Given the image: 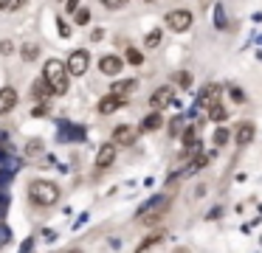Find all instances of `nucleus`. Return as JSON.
<instances>
[{
  "label": "nucleus",
  "instance_id": "22",
  "mask_svg": "<svg viewBox=\"0 0 262 253\" xmlns=\"http://www.w3.org/2000/svg\"><path fill=\"white\" fill-rule=\"evenodd\" d=\"M20 54H23V59H37V54H40V48H37V45H23V51H20Z\"/></svg>",
  "mask_w": 262,
  "mask_h": 253
},
{
  "label": "nucleus",
  "instance_id": "4",
  "mask_svg": "<svg viewBox=\"0 0 262 253\" xmlns=\"http://www.w3.org/2000/svg\"><path fill=\"white\" fill-rule=\"evenodd\" d=\"M164 22H166L169 31L183 34V31L192 28V11H189V9H175V11H169V14L164 17Z\"/></svg>",
  "mask_w": 262,
  "mask_h": 253
},
{
  "label": "nucleus",
  "instance_id": "18",
  "mask_svg": "<svg viewBox=\"0 0 262 253\" xmlns=\"http://www.w3.org/2000/svg\"><path fill=\"white\" fill-rule=\"evenodd\" d=\"M88 20H91V9H76L74 11V22H76V26H88Z\"/></svg>",
  "mask_w": 262,
  "mask_h": 253
},
{
  "label": "nucleus",
  "instance_id": "15",
  "mask_svg": "<svg viewBox=\"0 0 262 253\" xmlns=\"http://www.w3.org/2000/svg\"><path fill=\"white\" fill-rule=\"evenodd\" d=\"M31 96H34V99H48V96H51V84L46 82V76H40L31 84Z\"/></svg>",
  "mask_w": 262,
  "mask_h": 253
},
{
  "label": "nucleus",
  "instance_id": "8",
  "mask_svg": "<svg viewBox=\"0 0 262 253\" xmlns=\"http://www.w3.org/2000/svg\"><path fill=\"white\" fill-rule=\"evenodd\" d=\"M113 160H116V144H113V141H110V144H102V146H99V152H96V169L113 166Z\"/></svg>",
  "mask_w": 262,
  "mask_h": 253
},
{
  "label": "nucleus",
  "instance_id": "25",
  "mask_svg": "<svg viewBox=\"0 0 262 253\" xmlns=\"http://www.w3.org/2000/svg\"><path fill=\"white\" fill-rule=\"evenodd\" d=\"M127 3H130V0H102V6H104V9H113V11L124 9Z\"/></svg>",
  "mask_w": 262,
  "mask_h": 253
},
{
  "label": "nucleus",
  "instance_id": "9",
  "mask_svg": "<svg viewBox=\"0 0 262 253\" xmlns=\"http://www.w3.org/2000/svg\"><path fill=\"white\" fill-rule=\"evenodd\" d=\"M133 141H136V127H127V124H121V127L113 129V144H116V146H130Z\"/></svg>",
  "mask_w": 262,
  "mask_h": 253
},
{
  "label": "nucleus",
  "instance_id": "19",
  "mask_svg": "<svg viewBox=\"0 0 262 253\" xmlns=\"http://www.w3.org/2000/svg\"><path fill=\"white\" fill-rule=\"evenodd\" d=\"M42 152V141H29V146H26V155L31 157V160H34L37 155H40Z\"/></svg>",
  "mask_w": 262,
  "mask_h": 253
},
{
  "label": "nucleus",
  "instance_id": "31",
  "mask_svg": "<svg viewBox=\"0 0 262 253\" xmlns=\"http://www.w3.org/2000/svg\"><path fill=\"white\" fill-rule=\"evenodd\" d=\"M65 253H82V250H79V247H71V250H65Z\"/></svg>",
  "mask_w": 262,
  "mask_h": 253
},
{
  "label": "nucleus",
  "instance_id": "30",
  "mask_svg": "<svg viewBox=\"0 0 262 253\" xmlns=\"http://www.w3.org/2000/svg\"><path fill=\"white\" fill-rule=\"evenodd\" d=\"M46 112H48V107H42V104H40V107H37V110H34V116H40V118H42V116H46Z\"/></svg>",
  "mask_w": 262,
  "mask_h": 253
},
{
  "label": "nucleus",
  "instance_id": "11",
  "mask_svg": "<svg viewBox=\"0 0 262 253\" xmlns=\"http://www.w3.org/2000/svg\"><path fill=\"white\" fill-rule=\"evenodd\" d=\"M124 101H127V99H121V96H113V93H107L102 101H99V112H102V116H110V112H116L121 104H124Z\"/></svg>",
  "mask_w": 262,
  "mask_h": 253
},
{
  "label": "nucleus",
  "instance_id": "12",
  "mask_svg": "<svg viewBox=\"0 0 262 253\" xmlns=\"http://www.w3.org/2000/svg\"><path fill=\"white\" fill-rule=\"evenodd\" d=\"M136 87H138L136 79H121V82H116L113 87H110V93H113V96H121V99H127V96H130Z\"/></svg>",
  "mask_w": 262,
  "mask_h": 253
},
{
  "label": "nucleus",
  "instance_id": "16",
  "mask_svg": "<svg viewBox=\"0 0 262 253\" xmlns=\"http://www.w3.org/2000/svg\"><path fill=\"white\" fill-rule=\"evenodd\" d=\"M158 127H161V112H158V110H152V112H149V116L141 121V129L152 132V129H158Z\"/></svg>",
  "mask_w": 262,
  "mask_h": 253
},
{
  "label": "nucleus",
  "instance_id": "6",
  "mask_svg": "<svg viewBox=\"0 0 262 253\" xmlns=\"http://www.w3.org/2000/svg\"><path fill=\"white\" fill-rule=\"evenodd\" d=\"M172 101H175V87H169V84H166V87H158L152 96H149V107H152V110H158V112L166 110Z\"/></svg>",
  "mask_w": 262,
  "mask_h": 253
},
{
  "label": "nucleus",
  "instance_id": "33",
  "mask_svg": "<svg viewBox=\"0 0 262 253\" xmlns=\"http://www.w3.org/2000/svg\"><path fill=\"white\" fill-rule=\"evenodd\" d=\"M62 3H65V0H62Z\"/></svg>",
  "mask_w": 262,
  "mask_h": 253
},
{
  "label": "nucleus",
  "instance_id": "10",
  "mask_svg": "<svg viewBox=\"0 0 262 253\" xmlns=\"http://www.w3.org/2000/svg\"><path fill=\"white\" fill-rule=\"evenodd\" d=\"M14 107H17V90L3 87L0 90V116H3V112H12Z\"/></svg>",
  "mask_w": 262,
  "mask_h": 253
},
{
  "label": "nucleus",
  "instance_id": "5",
  "mask_svg": "<svg viewBox=\"0 0 262 253\" xmlns=\"http://www.w3.org/2000/svg\"><path fill=\"white\" fill-rule=\"evenodd\" d=\"M65 67H68V73H71V76H85V73H88V67H91V54H88L85 48H76L74 54L68 56Z\"/></svg>",
  "mask_w": 262,
  "mask_h": 253
},
{
  "label": "nucleus",
  "instance_id": "7",
  "mask_svg": "<svg viewBox=\"0 0 262 253\" xmlns=\"http://www.w3.org/2000/svg\"><path fill=\"white\" fill-rule=\"evenodd\" d=\"M99 71H102L104 76H119V73L124 71V59L116 56V54H107V56L99 59Z\"/></svg>",
  "mask_w": 262,
  "mask_h": 253
},
{
  "label": "nucleus",
  "instance_id": "13",
  "mask_svg": "<svg viewBox=\"0 0 262 253\" xmlns=\"http://www.w3.org/2000/svg\"><path fill=\"white\" fill-rule=\"evenodd\" d=\"M214 104H220V87H217V84H209V87H206V93L200 96V107H206V110H209V107H214Z\"/></svg>",
  "mask_w": 262,
  "mask_h": 253
},
{
  "label": "nucleus",
  "instance_id": "21",
  "mask_svg": "<svg viewBox=\"0 0 262 253\" xmlns=\"http://www.w3.org/2000/svg\"><path fill=\"white\" fill-rule=\"evenodd\" d=\"M127 62H130V65H141V62H144L141 51H136V48H127Z\"/></svg>",
  "mask_w": 262,
  "mask_h": 253
},
{
  "label": "nucleus",
  "instance_id": "28",
  "mask_svg": "<svg viewBox=\"0 0 262 253\" xmlns=\"http://www.w3.org/2000/svg\"><path fill=\"white\" fill-rule=\"evenodd\" d=\"M175 82H181V84H189V73H175Z\"/></svg>",
  "mask_w": 262,
  "mask_h": 253
},
{
  "label": "nucleus",
  "instance_id": "26",
  "mask_svg": "<svg viewBox=\"0 0 262 253\" xmlns=\"http://www.w3.org/2000/svg\"><path fill=\"white\" fill-rule=\"evenodd\" d=\"M65 9H68V14H74L79 9V0H65Z\"/></svg>",
  "mask_w": 262,
  "mask_h": 253
},
{
  "label": "nucleus",
  "instance_id": "3",
  "mask_svg": "<svg viewBox=\"0 0 262 253\" xmlns=\"http://www.w3.org/2000/svg\"><path fill=\"white\" fill-rule=\"evenodd\" d=\"M166 208H169V197H166V194H158V197L147 200L141 208H138V219H141L144 225H155L161 217H164Z\"/></svg>",
  "mask_w": 262,
  "mask_h": 253
},
{
  "label": "nucleus",
  "instance_id": "27",
  "mask_svg": "<svg viewBox=\"0 0 262 253\" xmlns=\"http://www.w3.org/2000/svg\"><path fill=\"white\" fill-rule=\"evenodd\" d=\"M217 28H226V20H223V9L217 6Z\"/></svg>",
  "mask_w": 262,
  "mask_h": 253
},
{
  "label": "nucleus",
  "instance_id": "2",
  "mask_svg": "<svg viewBox=\"0 0 262 253\" xmlns=\"http://www.w3.org/2000/svg\"><path fill=\"white\" fill-rule=\"evenodd\" d=\"M46 82L51 84V93H57V96H65L68 93V79H71V73H68V67H65V62H59V59H48L46 62Z\"/></svg>",
  "mask_w": 262,
  "mask_h": 253
},
{
  "label": "nucleus",
  "instance_id": "20",
  "mask_svg": "<svg viewBox=\"0 0 262 253\" xmlns=\"http://www.w3.org/2000/svg\"><path fill=\"white\" fill-rule=\"evenodd\" d=\"M23 0H0V11H17Z\"/></svg>",
  "mask_w": 262,
  "mask_h": 253
},
{
  "label": "nucleus",
  "instance_id": "29",
  "mask_svg": "<svg viewBox=\"0 0 262 253\" xmlns=\"http://www.w3.org/2000/svg\"><path fill=\"white\" fill-rule=\"evenodd\" d=\"M231 99H234V101H243V93H239V90L234 87V90H231Z\"/></svg>",
  "mask_w": 262,
  "mask_h": 253
},
{
  "label": "nucleus",
  "instance_id": "14",
  "mask_svg": "<svg viewBox=\"0 0 262 253\" xmlns=\"http://www.w3.org/2000/svg\"><path fill=\"white\" fill-rule=\"evenodd\" d=\"M254 132H256V129H254V124L243 121V124H239V127H237V132H234V141H237L239 146H245V144H248L251 138H254Z\"/></svg>",
  "mask_w": 262,
  "mask_h": 253
},
{
  "label": "nucleus",
  "instance_id": "23",
  "mask_svg": "<svg viewBox=\"0 0 262 253\" xmlns=\"http://www.w3.org/2000/svg\"><path fill=\"white\" fill-rule=\"evenodd\" d=\"M158 42H161V31H149L147 39H144V45H147V48H158Z\"/></svg>",
  "mask_w": 262,
  "mask_h": 253
},
{
  "label": "nucleus",
  "instance_id": "32",
  "mask_svg": "<svg viewBox=\"0 0 262 253\" xmlns=\"http://www.w3.org/2000/svg\"><path fill=\"white\" fill-rule=\"evenodd\" d=\"M178 253H186V250H178Z\"/></svg>",
  "mask_w": 262,
  "mask_h": 253
},
{
  "label": "nucleus",
  "instance_id": "24",
  "mask_svg": "<svg viewBox=\"0 0 262 253\" xmlns=\"http://www.w3.org/2000/svg\"><path fill=\"white\" fill-rule=\"evenodd\" d=\"M228 138H231V132H228L226 127H220V129H217V132H214V144H217V146H223V144H226Z\"/></svg>",
  "mask_w": 262,
  "mask_h": 253
},
{
  "label": "nucleus",
  "instance_id": "1",
  "mask_svg": "<svg viewBox=\"0 0 262 253\" xmlns=\"http://www.w3.org/2000/svg\"><path fill=\"white\" fill-rule=\"evenodd\" d=\"M29 200L40 208H48L54 202H59V186L51 180H31L29 183Z\"/></svg>",
  "mask_w": 262,
  "mask_h": 253
},
{
  "label": "nucleus",
  "instance_id": "17",
  "mask_svg": "<svg viewBox=\"0 0 262 253\" xmlns=\"http://www.w3.org/2000/svg\"><path fill=\"white\" fill-rule=\"evenodd\" d=\"M226 116H228V112H226V107H223V104L209 107V118H211V121H217V124H220V121H226Z\"/></svg>",
  "mask_w": 262,
  "mask_h": 253
}]
</instances>
